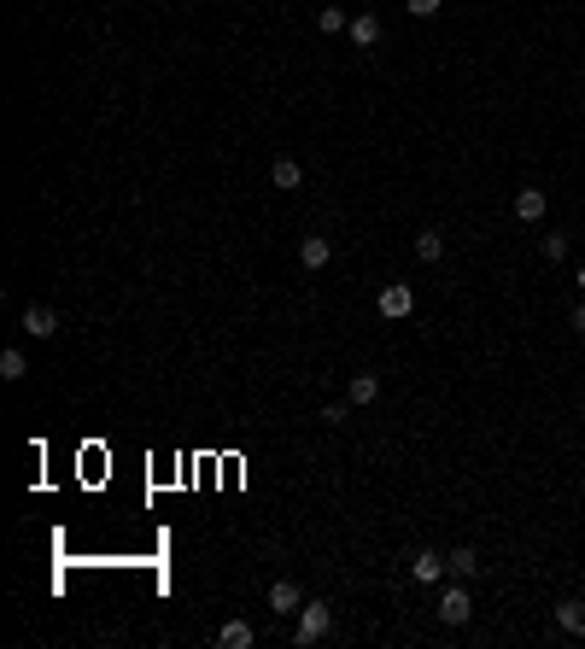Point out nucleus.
<instances>
[{
    "mask_svg": "<svg viewBox=\"0 0 585 649\" xmlns=\"http://www.w3.org/2000/svg\"><path fill=\"white\" fill-rule=\"evenodd\" d=\"M328 632H334V608L322 603V597H316V603H305V608H298V626H293V644H298V649L322 644Z\"/></svg>",
    "mask_w": 585,
    "mask_h": 649,
    "instance_id": "1",
    "label": "nucleus"
},
{
    "mask_svg": "<svg viewBox=\"0 0 585 649\" xmlns=\"http://www.w3.org/2000/svg\"><path fill=\"white\" fill-rule=\"evenodd\" d=\"M433 608H439V620H445V626H468V620H475V603H468L463 579H457L451 591H439V603H433Z\"/></svg>",
    "mask_w": 585,
    "mask_h": 649,
    "instance_id": "2",
    "label": "nucleus"
},
{
    "mask_svg": "<svg viewBox=\"0 0 585 649\" xmlns=\"http://www.w3.org/2000/svg\"><path fill=\"white\" fill-rule=\"evenodd\" d=\"M298 264H305L310 276H322V269L334 264V240L328 234H305V240H298Z\"/></svg>",
    "mask_w": 585,
    "mask_h": 649,
    "instance_id": "3",
    "label": "nucleus"
},
{
    "mask_svg": "<svg viewBox=\"0 0 585 649\" xmlns=\"http://www.w3.org/2000/svg\"><path fill=\"white\" fill-rule=\"evenodd\" d=\"M410 310H416V293H410V281L381 287V316H387V322H404Z\"/></svg>",
    "mask_w": 585,
    "mask_h": 649,
    "instance_id": "4",
    "label": "nucleus"
},
{
    "mask_svg": "<svg viewBox=\"0 0 585 649\" xmlns=\"http://www.w3.org/2000/svg\"><path fill=\"white\" fill-rule=\"evenodd\" d=\"M18 328L30 334V340H53V334H59V316H53V310H47V305H24Z\"/></svg>",
    "mask_w": 585,
    "mask_h": 649,
    "instance_id": "5",
    "label": "nucleus"
},
{
    "mask_svg": "<svg viewBox=\"0 0 585 649\" xmlns=\"http://www.w3.org/2000/svg\"><path fill=\"white\" fill-rule=\"evenodd\" d=\"M381 398V374H352V381H345V404H357V409H369Z\"/></svg>",
    "mask_w": 585,
    "mask_h": 649,
    "instance_id": "6",
    "label": "nucleus"
},
{
    "mask_svg": "<svg viewBox=\"0 0 585 649\" xmlns=\"http://www.w3.org/2000/svg\"><path fill=\"white\" fill-rule=\"evenodd\" d=\"M305 608V591H298L293 579H276L269 585V615H298Z\"/></svg>",
    "mask_w": 585,
    "mask_h": 649,
    "instance_id": "7",
    "label": "nucleus"
},
{
    "mask_svg": "<svg viewBox=\"0 0 585 649\" xmlns=\"http://www.w3.org/2000/svg\"><path fill=\"white\" fill-rule=\"evenodd\" d=\"M445 573H451V568H445V556H439V550H416V556H410V579L433 585V579H445Z\"/></svg>",
    "mask_w": 585,
    "mask_h": 649,
    "instance_id": "8",
    "label": "nucleus"
},
{
    "mask_svg": "<svg viewBox=\"0 0 585 649\" xmlns=\"http://www.w3.org/2000/svg\"><path fill=\"white\" fill-rule=\"evenodd\" d=\"M544 211H551L544 187H521V193H515V217L521 222H544Z\"/></svg>",
    "mask_w": 585,
    "mask_h": 649,
    "instance_id": "9",
    "label": "nucleus"
},
{
    "mask_svg": "<svg viewBox=\"0 0 585 649\" xmlns=\"http://www.w3.org/2000/svg\"><path fill=\"white\" fill-rule=\"evenodd\" d=\"M217 644H222V649H252V644H258L252 620H222V626H217Z\"/></svg>",
    "mask_w": 585,
    "mask_h": 649,
    "instance_id": "10",
    "label": "nucleus"
},
{
    "mask_svg": "<svg viewBox=\"0 0 585 649\" xmlns=\"http://www.w3.org/2000/svg\"><path fill=\"white\" fill-rule=\"evenodd\" d=\"M556 626L585 638V597H562V603H556Z\"/></svg>",
    "mask_w": 585,
    "mask_h": 649,
    "instance_id": "11",
    "label": "nucleus"
},
{
    "mask_svg": "<svg viewBox=\"0 0 585 649\" xmlns=\"http://www.w3.org/2000/svg\"><path fill=\"white\" fill-rule=\"evenodd\" d=\"M345 42H352V47H375L381 42V18H375V12H357L352 30H345Z\"/></svg>",
    "mask_w": 585,
    "mask_h": 649,
    "instance_id": "12",
    "label": "nucleus"
},
{
    "mask_svg": "<svg viewBox=\"0 0 585 649\" xmlns=\"http://www.w3.org/2000/svg\"><path fill=\"white\" fill-rule=\"evenodd\" d=\"M298 182H305V170H298V158H276V165H269V187H281V193H293Z\"/></svg>",
    "mask_w": 585,
    "mask_h": 649,
    "instance_id": "13",
    "label": "nucleus"
},
{
    "mask_svg": "<svg viewBox=\"0 0 585 649\" xmlns=\"http://www.w3.org/2000/svg\"><path fill=\"white\" fill-rule=\"evenodd\" d=\"M445 568H451V579H475V573H480V556L468 550V544H457V550L445 556Z\"/></svg>",
    "mask_w": 585,
    "mask_h": 649,
    "instance_id": "14",
    "label": "nucleus"
},
{
    "mask_svg": "<svg viewBox=\"0 0 585 649\" xmlns=\"http://www.w3.org/2000/svg\"><path fill=\"white\" fill-rule=\"evenodd\" d=\"M416 258H421V264H439V258H445V234L439 229H421L416 234Z\"/></svg>",
    "mask_w": 585,
    "mask_h": 649,
    "instance_id": "15",
    "label": "nucleus"
},
{
    "mask_svg": "<svg viewBox=\"0 0 585 649\" xmlns=\"http://www.w3.org/2000/svg\"><path fill=\"white\" fill-rule=\"evenodd\" d=\"M24 374H30V357H24L18 345H12V352H0V381H24Z\"/></svg>",
    "mask_w": 585,
    "mask_h": 649,
    "instance_id": "16",
    "label": "nucleus"
},
{
    "mask_svg": "<svg viewBox=\"0 0 585 649\" xmlns=\"http://www.w3.org/2000/svg\"><path fill=\"white\" fill-rule=\"evenodd\" d=\"M316 30H322V35H345V30H352V18H345L340 6H322V12H316Z\"/></svg>",
    "mask_w": 585,
    "mask_h": 649,
    "instance_id": "17",
    "label": "nucleus"
},
{
    "mask_svg": "<svg viewBox=\"0 0 585 649\" xmlns=\"http://www.w3.org/2000/svg\"><path fill=\"white\" fill-rule=\"evenodd\" d=\"M539 252L551 258V264H562V258H568V234H556V229H551V234L539 240Z\"/></svg>",
    "mask_w": 585,
    "mask_h": 649,
    "instance_id": "18",
    "label": "nucleus"
},
{
    "mask_svg": "<svg viewBox=\"0 0 585 649\" xmlns=\"http://www.w3.org/2000/svg\"><path fill=\"white\" fill-rule=\"evenodd\" d=\"M345 416H352V404H322L316 421H328V428H345Z\"/></svg>",
    "mask_w": 585,
    "mask_h": 649,
    "instance_id": "19",
    "label": "nucleus"
},
{
    "mask_svg": "<svg viewBox=\"0 0 585 649\" xmlns=\"http://www.w3.org/2000/svg\"><path fill=\"white\" fill-rule=\"evenodd\" d=\"M404 6H410V18H433V12H439L445 0H404Z\"/></svg>",
    "mask_w": 585,
    "mask_h": 649,
    "instance_id": "20",
    "label": "nucleus"
},
{
    "mask_svg": "<svg viewBox=\"0 0 585 649\" xmlns=\"http://www.w3.org/2000/svg\"><path fill=\"white\" fill-rule=\"evenodd\" d=\"M574 334H580V340H585V298H580V305H574Z\"/></svg>",
    "mask_w": 585,
    "mask_h": 649,
    "instance_id": "21",
    "label": "nucleus"
},
{
    "mask_svg": "<svg viewBox=\"0 0 585 649\" xmlns=\"http://www.w3.org/2000/svg\"><path fill=\"white\" fill-rule=\"evenodd\" d=\"M574 281H580V293H585V264H580V269H574Z\"/></svg>",
    "mask_w": 585,
    "mask_h": 649,
    "instance_id": "22",
    "label": "nucleus"
},
{
    "mask_svg": "<svg viewBox=\"0 0 585 649\" xmlns=\"http://www.w3.org/2000/svg\"><path fill=\"white\" fill-rule=\"evenodd\" d=\"M580 229H585V222H580Z\"/></svg>",
    "mask_w": 585,
    "mask_h": 649,
    "instance_id": "23",
    "label": "nucleus"
}]
</instances>
